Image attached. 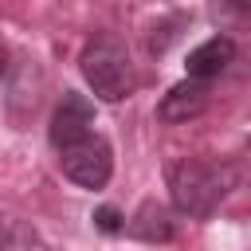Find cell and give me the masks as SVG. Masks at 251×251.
Masks as SVG:
<instances>
[{"label": "cell", "instance_id": "6", "mask_svg": "<svg viewBox=\"0 0 251 251\" xmlns=\"http://www.w3.org/2000/svg\"><path fill=\"white\" fill-rule=\"evenodd\" d=\"M235 59V39H227V35H212V39H204L200 47H192L188 51V78H216V75H224L227 71V63Z\"/></svg>", "mask_w": 251, "mask_h": 251}, {"label": "cell", "instance_id": "5", "mask_svg": "<svg viewBox=\"0 0 251 251\" xmlns=\"http://www.w3.org/2000/svg\"><path fill=\"white\" fill-rule=\"evenodd\" d=\"M208 78H184L176 82L161 102H157V118L169 122V126H180V122H192L208 110Z\"/></svg>", "mask_w": 251, "mask_h": 251}, {"label": "cell", "instance_id": "3", "mask_svg": "<svg viewBox=\"0 0 251 251\" xmlns=\"http://www.w3.org/2000/svg\"><path fill=\"white\" fill-rule=\"evenodd\" d=\"M59 165H63V176L75 180L78 188H106V180L114 173V149L106 137L82 133L59 149Z\"/></svg>", "mask_w": 251, "mask_h": 251}, {"label": "cell", "instance_id": "2", "mask_svg": "<svg viewBox=\"0 0 251 251\" xmlns=\"http://www.w3.org/2000/svg\"><path fill=\"white\" fill-rule=\"evenodd\" d=\"M78 71L86 78V86L94 90V98L102 102H122L129 90H133V63H129V51L118 35L110 31H98L86 39L82 55H78Z\"/></svg>", "mask_w": 251, "mask_h": 251}, {"label": "cell", "instance_id": "7", "mask_svg": "<svg viewBox=\"0 0 251 251\" xmlns=\"http://www.w3.org/2000/svg\"><path fill=\"white\" fill-rule=\"evenodd\" d=\"M129 231H133L137 239H145V243H165V239H173V220H169L165 204L145 200V204L137 208V216L129 220Z\"/></svg>", "mask_w": 251, "mask_h": 251}, {"label": "cell", "instance_id": "9", "mask_svg": "<svg viewBox=\"0 0 251 251\" xmlns=\"http://www.w3.org/2000/svg\"><path fill=\"white\" fill-rule=\"evenodd\" d=\"M4 75H8V55H4V47H0V82H4Z\"/></svg>", "mask_w": 251, "mask_h": 251}, {"label": "cell", "instance_id": "1", "mask_svg": "<svg viewBox=\"0 0 251 251\" xmlns=\"http://www.w3.org/2000/svg\"><path fill=\"white\" fill-rule=\"evenodd\" d=\"M235 188V169L216 161H180L169 169V196L180 216H208Z\"/></svg>", "mask_w": 251, "mask_h": 251}, {"label": "cell", "instance_id": "8", "mask_svg": "<svg viewBox=\"0 0 251 251\" xmlns=\"http://www.w3.org/2000/svg\"><path fill=\"white\" fill-rule=\"evenodd\" d=\"M94 224H98V227H102L106 235H114V231H122V227H126V224H122V212H118V208H98V212H94Z\"/></svg>", "mask_w": 251, "mask_h": 251}, {"label": "cell", "instance_id": "4", "mask_svg": "<svg viewBox=\"0 0 251 251\" xmlns=\"http://www.w3.org/2000/svg\"><path fill=\"white\" fill-rule=\"evenodd\" d=\"M90 126H94V102H90L86 94H75V90H67V94L59 98L55 114H51L47 137H51V145H55V149H63V145H71L75 137L90 133Z\"/></svg>", "mask_w": 251, "mask_h": 251}, {"label": "cell", "instance_id": "10", "mask_svg": "<svg viewBox=\"0 0 251 251\" xmlns=\"http://www.w3.org/2000/svg\"><path fill=\"white\" fill-rule=\"evenodd\" d=\"M227 4H231V8H235V12H239V16H243V12H247V0H227Z\"/></svg>", "mask_w": 251, "mask_h": 251}]
</instances>
